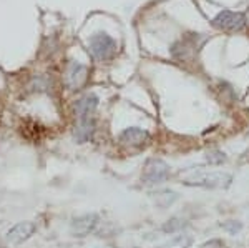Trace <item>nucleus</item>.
<instances>
[{
  "label": "nucleus",
  "mask_w": 249,
  "mask_h": 248,
  "mask_svg": "<svg viewBox=\"0 0 249 248\" xmlns=\"http://www.w3.org/2000/svg\"><path fill=\"white\" fill-rule=\"evenodd\" d=\"M100 225V217L96 213H83L80 217L73 218L70 223V233L73 237H78V238H83L87 235L93 233L96 231Z\"/></svg>",
  "instance_id": "nucleus-4"
},
{
  "label": "nucleus",
  "mask_w": 249,
  "mask_h": 248,
  "mask_svg": "<svg viewBox=\"0 0 249 248\" xmlns=\"http://www.w3.org/2000/svg\"><path fill=\"white\" fill-rule=\"evenodd\" d=\"M88 78V67L78 62H68L65 69V85L68 90H78Z\"/></svg>",
  "instance_id": "nucleus-5"
},
{
  "label": "nucleus",
  "mask_w": 249,
  "mask_h": 248,
  "mask_svg": "<svg viewBox=\"0 0 249 248\" xmlns=\"http://www.w3.org/2000/svg\"><path fill=\"white\" fill-rule=\"evenodd\" d=\"M219 227L226 231V233L238 235L239 231L243 230V222H239V220H226V222L219 223Z\"/></svg>",
  "instance_id": "nucleus-15"
},
{
  "label": "nucleus",
  "mask_w": 249,
  "mask_h": 248,
  "mask_svg": "<svg viewBox=\"0 0 249 248\" xmlns=\"http://www.w3.org/2000/svg\"><path fill=\"white\" fill-rule=\"evenodd\" d=\"M193 237L190 233H181V235H176L175 238H171L170 242L166 243V248H190L193 245Z\"/></svg>",
  "instance_id": "nucleus-13"
},
{
  "label": "nucleus",
  "mask_w": 249,
  "mask_h": 248,
  "mask_svg": "<svg viewBox=\"0 0 249 248\" xmlns=\"http://www.w3.org/2000/svg\"><path fill=\"white\" fill-rule=\"evenodd\" d=\"M98 102L100 100L95 94H87V95H83V97H80L73 105L77 120H93Z\"/></svg>",
  "instance_id": "nucleus-8"
},
{
  "label": "nucleus",
  "mask_w": 249,
  "mask_h": 248,
  "mask_svg": "<svg viewBox=\"0 0 249 248\" xmlns=\"http://www.w3.org/2000/svg\"><path fill=\"white\" fill-rule=\"evenodd\" d=\"M35 231H37V225L34 222H18L7 231V240L12 245H22L34 237Z\"/></svg>",
  "instance_id": "nucleus-7"
},
{
  "label": "nucleus",
  "mask_w": 249,
  "mask_h": 248,
  "mask_svg": "<svg viewBox=\"0 0 249 248\" xmlns=\"http://www.w3.org/2000/svg\"><path fill=\"white\" fill-rule=\"evenodd\" d=\"M188 227V222L184 218H179V217H173L170 220H166V222L161 225V231L166 235H173V233H179V231H183L184 229Z\"/></svg>",
  "instance_id": "nucleus-12"
},
{
  "label": "nucleus",
  "mask_w": 249,
  "mask_h": 248,
  "mask_svg": "<svg viewBox=\"0 0 249 248\" xmlns=\"http://www.w3.org/2000/svg\"><path fill=\"white\" fill-rule=\"evenodd\" d=\"M88 47H90L91 55H93L98 62L111 60L116 54V42L107 34L91 35V38L88 40Z\"/></svg>",
  "instance_id": "nucleus-3"
},
{
  "label": "nucleus",
  "mask_w": 249,
  "mask_h": 248,
  "mask_svg": "<svg viewBox=\"0 0 249 248\" xmlns=\"http://www.w3.org/2000/svg\"><path fill=\"white\" fill-rule=\"evenodd\" d=\"M150 142V134L140 127H130L120 134V143L128 149H142Z\"/></svg>",
  "instance_id": "nucleus-6"
},
{
  "label": "nucleus",
  "mask_w": 249,
  "mask_h": 248,
  "mask_svg": "<svg viewBox=\"0 0 249 248\" xmlns=\"http://www.w3.org/2000/svg\"><path fill=\"white\" fill-rule=\"evenodd\" d=\"M95 130V120H77L73 137L78 143H85L91 138Z\"/></svg>",
  "instance_id": "nucleus-11"
},
{
  "label": "nucleus",
  "mask_w": 249,
  "mask_h": 248,
  "mask_svg": "<svg viewBox=\"0 0 249 248\" xmlns=\"http://www.w3.org/2000/svg\"><path fill=\"white\" fill-rule=\"evenodd\" d=\"M150 198L153 200L155 207L160 210H166L170 209V207L175 205L176 202H178L179 198V193L175 190H156V191H150Z\"/></svg>",
  "instance_id": "nucleus-10"
},
{
  "label": "nucleus",
  "mask_w": 249,
  "mask_h": 248,
  "mask_svg": "<svg viewBox=\"0 0 249 248\" xmlns=\"http://www.w3.org/2000/svg\"><path fill=\"white\" fill-rule=\"evenodd\" d=\"M199 248H224V242L221 238H211L204 242Z\"/></svg>",
  "instance_id": "nucleus-16"
},
{
  "label": "nucleus",
  "mask_w": 249,
  "mask_h": 248,
  "mask_svg": "<svg viewBox=\"0 0 249 248\" xmlns=\"http://www.w3.org/2000/svg\"><path fill=\"white\" fill-rule=\"evenodd\" d=\"M232 183V175L228 172H198L190 178L183 180V185L198 189H228Z\"/></svg>",
  "instance_id": "nucleus-1"
},
{
  "label": "nucleus",
  "mask_w": 249,
  "mask_h": 248,
  "mask_svg": "<svg viewBox=\"0 0 249 248\" xmlns=\"http://www.w3.org/2000/svg\"><path fill=\"white\" fill-rule=\"evenodd\" d=\"M246 19L243 14H236V12L224 10L221 12L218 17L214 19V25L219 29H226V30H238L244 25Z\"/></svg>",
  "instance_id": "nucleus-9"
},
{
  "label": "nucleus",
  "mask_w": 249,
  "mask_h": 248,
  "mask_svg": "<svg viewBox=\"0 0 249 248\" xmlns=\"http://www.w3.org/2000/svg\"><path fill=\"white\" fill-rule=\"evenodd\" d=\"M204 158H206V163H210V165H213V167H219V165H223V163L228 162V155L221 150L208 152Z\"/></svg>",
  "instance_id": "nucleus-14"
},
{
  "label": "nucleus",
  "mask_w": 249,
  "mask_h": 248,
  "mask_svg": "<svg viewBox=\"0 0 249 248\" xmlns=\"http://www.w3.org/2000/svg\"><path fill=\"white\" fill-rule=\"evenodd\" d=\"M171 177V167L161 158H148L142 172V183L148 187L161 185Z\"/></svg>",
  "instance_id": "nucleus-2"
}]
</instances>
